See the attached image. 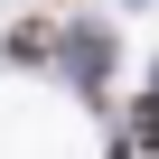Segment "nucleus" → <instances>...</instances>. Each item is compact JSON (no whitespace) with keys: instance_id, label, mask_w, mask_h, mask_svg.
<instances>
[{"instance_id":"nucleus-1","label":"nucleus","mask_w":159,"mask_h":159,"mask_svg":"<svg viewBox=\"0 0 159 159\" xmlns=\"http://www.w3.org/2000/svg\"><path fill=\"white\" fill-rule=\"evenodd\" d=\"M131 150H159V103H131Z\"/></svg>"}]
</instances>
